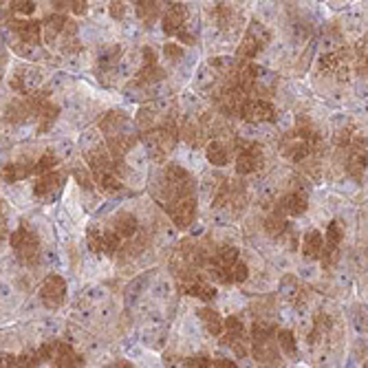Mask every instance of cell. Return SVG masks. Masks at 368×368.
<instances>
[{"mask_svg": "<svg viewBox=\"0 0 368 368\" xmlns=\"http://www.w3.org/2000/svg\"><path fill=\"white\" fill-rule=\"evenodd\" d=\"M93 177V183H95V188L99 192H104L108 196H115L121 192V188H124V183H121V177L113 174V172H91Z\"/></svg>", "mask_w": 368, "mask_h": 368, "instance_id": "cell-20", "label": "cell"}, {"mask_svg": "<svg viewBox=\"0 0 368 368\" xmlns=\"http://www.w3.org/2000/svg\"><path fill=\"white\" fill-rule=\"evenodd\" d=\"M144 141L150 148V155L157 159V161H163L168 157V152L174 150L177 141H179V128L174 121L168 117L159 128H150L144 133Z\"/></svg>", "mask_w": 368, "mask_h": 368, "instance_id": "cell-3", "label": "cell"}, {"mask_svg": "<svg viewBox=\"0 0 368 368\" xmlns=\"http://www.w3.org/2000/svg\"><path fill=\"white\" fill-rule=\"evenodd\" d=\"M269 40H272L269 29L262 23H258V20H252L247 31H245V35L240 40V45H238L236 57L238 60H254L264 47L269 45Z\"/></svg>", "mask_w": 368, "mask_h": 368, "instance_id": "cell-6", "label": "cell"}, {"mask_svg": "<svg viewBox=\"0 0 368 368\" xmlns=\"http://www.w3.org/2000/svg\"><path fill=\"white\" fill-rule=\"evenodd\" d=\"M87 242H89L91 252H95V254H104V232H99L97 228H91V230L87 232Z\"/></svg>", "mask_w": 368, "mask_h": 368, "instance_id": "cell-35", "label": "cell"}, {"mask_svg": "<svg viewBox=\"0 0 368 368\" xmlns=\"http://www.w3.org/2000/svg\"><path fill=\"white\" fill-rule=\"evenodd\" d=\"M38 79H40V75H38L35 69H31V67H23V69H18V71L11 75L9 87H11L16 93H20V95H29V93L35 91Z\"/></svg>", "mask_w": 368, "mask_h": 368, "instance_id": "cell-16", "label": "cell"}, {"mask_svg": "<svg viewBox=\"0 0 368 368\" xmlns=\"http://www.w3.org/2000/svg\"><path fill=\"white\" fill-rule=\"evenodd\" d=\"M318 133L311 128V126H300L291 133H287L280 141V155L287 159V161H294V163H300L304 159H309L313 148L318 146Z\"/></svg>", "mask_w": 368, "mask_h": 368, "instance_id": "cell-1", "label": "cell"}, {"mask_svg": "<svg viewBox=\"0 0 368 368\" xmlns=\"http://www.w3.org/2000/svg\"><path fill=\"white\" fill-rule=\"evenodd\" d=\"M119 55H121V49H119V47H108V49H104V51L99 53V57H97V69H99V71H108V69H113V67L117 65Z\"/></svg>", "mask_w": 368, "mask_h": 368, "instance_id": "cell-32", "label": "cell"}, {"mask_svg": "<svg viewBox=\"0 0 368 368\" xmlns=\"http://www.w3.org/2000/svg\"><path fill=\"white\" fill-rule=\"evenodd\" d=\"M0 366H18V357L9 353H0Z\"/></svg>", "mask_w": 368, "mask_h": 368, "instance_id": "cell-43", "label": "cell"}, {"mask_svg": "<svg viewBox=\"0 0 368 368\" xmlns=\"http://www.w3.org/2000/svg\"><path fill=\"white\" fill-rule=\"evenodd\" d=\"M206 157H208V161L212 163V166H216V168H223V166H228L230 163V148L223 144V141H218V139H212L210 144L206 146Z\"/></svg>", "mask_w": 368, "mask_h": 368, "instance_id": "cell-23", "label": "cell"}, {"mask_svg": "<svg viewBox=\"0 0 368 368\" xmlns=\"http://www.w3.org/2000/svg\"><path fill=\"white\" fill-rule=\"evenodd\" d=\"M276 210H280L284 216H294V218H298V216H302L306 210H309V203H306V199H304L302 194L291 192V194H284V196L278 201V208H276Z\"/></svg>", "mask_w": 368, "mask_h": 368, "instance_id": "cell-19", "label": "cell"}, {"mask_svg": "<svg viewBox=\"0 0 368 368\" xmlns=\"http://www.w3.org/2000/svg\"><path fill=\"white\" fill-rule=\"evenodd\" d=\"M69 7L75 16H84L89 11V0H69Z\"/></svg>", "mask_w": 368, "mask_h": 368, "instance_id": "cell-41", "label": "cell"}, {"mask_svg": "<svg viewBox=\"0 0 368 368\" xmlns=\"http://www.w3.org/2000/svg\"><path fill=\"white\" fill-rule=\"evenodd\" d=\"M186 366H190V368H212V359H208V357H188L186 359Z\"/></svg>", "mask_w": 368, "mask_h": 368, "instance_id": "cell-42", "label": "cell"}, {"mask_svg": "<svg viewBox=\"0 0 368 368\" xmlns=\"http://www.w3.org/2000/svg\"><path fill=\"white\" fill-rule=\"evenodd\" d=\"M73 177H75V181H77L84 190H93V188H95L93 177H91V170H87V168H73Z\"/></svg>", "mask_w": 368, "mask_h": 368, "instance_id": "cell-37", "label": "cell"}, {"mask_svg": "<svg viewBox=\"0 0 368 368\" xmlns=\"http://www.w3.org/2000/svg\"><path fill=\"white\" fill-rule=\"evenodd\" d=\"M31 166L33 163H27V161H11L0 170V174H3L5 183H18V181H23L31 174Z\"/></svg>", "mask_w": 368, "mask_h": 368, "instance_id": "cell-24", "label": "cell"}, {"mask_svg": "<svg viewBox=\"0 0 368 368\" xmlns=\"http://www.w3.org/2000/svg\"><path fill=\"white\" fill-rule=\"evenodd\" d=\"M276 342H278V349H280L284 355L294 357V355L298 353L294 331H289V329H280V331H276Z\"/></svg>", "mask_w": 368, "mask_h": 368, "instance_id": "cell-29", "label": "cell"}, {"mask_svg": "<svg viewBox=\"0 0 368 368\" xmlns=\"http://www.w3.org/2000/svg\"><path fill=\"white\" fill-rule=\"evenodd\" d=\"M188 20V7L183 3H170L168 9L161 16V27L166 35H177L183 27H186Z\"/></svg>", "mask_w": 368, "mask_h": 368, "instance_id": "cell-14", "label": "cell"}, {"mask_svg": "<svg viewBox=\"0 0 368 368\" xmlns=\"http://www.w3.org/2000/svg\"><path fill=\"white\" fill-rule=\"evenodd\" d=\"M111 16L115 18V20H124L126 18V0H113V3H111Z\"/></svg>", "mask_w": 368, "mask_h": 368, "instance_id": "cell-40", "label": "cell"}, {"mask_svg": "<svg viewBox=\"0 0 368 368\" xmlns=\"http://www.w3.org/2000/svg\"><path fill=\"white\" fill-rule=\"evenodd\" d=\"M38 353L43 364L60 366V368H73V366H84V357L73 351V346L65 342H47L38 346Z\"/></svg>", "mask_w": 368, "mask_h": 368, "instance_id": "cell-4", "label": "cell"}, {"mask_svg": "<svg viewBox=\"0 0 368 368\" xmlns=\"http://www.w3.org/2000/svg\"><path fill=\"white\" fill-rule=\"evenodd\" d=\"M121 242H124V238H121L115 230L104 232V254L115 256L119 252V247H121Z\"/></svg>", "mask_w": 368, "mask_h": 368, "instance_id": "cell-34", "label": "cell"}, {"mask_svg": "<svg viewBox=\"0 0 368 368\" xmlns=\"http://www.w3.org/2000/svg\"><path fill=\"white\" fill-rule=\"evenodd\" d=\"M60 40H62V51H79V40H77V27L71 23V20H67V25L62 29V33H60Z\"/></svg>", "mask_w": 368, "mask_h": 368, "instance_id": "cell-30", "label": "cell"}, {"mask_svg": "<svg viewBox=\"0 0 368 368\" xmlns=\"http://www.w3.org/2000/svg\"><path fill=\"white\" fill-rule=\"evenodd\" d=\"M3 206H5V203L0 201V216H3V212H5V208H3Z\"/></svg>", "mask_w": 368, "mask_h": 368, "instance_id": "cell-45", "label": "cell"}, {"mask_svg": "<svg viewBox=\"0 0 368 368\" xmlns=\"http://www.w3.org/2000/svg\"><path fill=\"white\" fill-rule=\"evenodd\" d=\"M240 117L252 124H267V121L276 119V108L269 99H247L240 111Z\"/></svg>", "mask_w": 368, "mask_h": 368, "instance_id": "cell-12", "label": "cell"}, {"mask_svg": "<svg viewBox=\"0 0 368 368\" xmlns=\"http://www.w3.org/2000/svg\"><path fill=\"white\" fill-rule=\"evenodd\" d=\"M67 16L62 11H57V13H51L45 18V23H43V40L47 45L55 43V40L60 38V33H62L65 25H67Z\"/></svg>", "mask_w": 368, "mask_h": 368, "instance_id": "cell-21", "label": "cell"}, {"mask_svg": "<svg viewBox=\"0 0 368 368\" xmlns=\"http://www.w3.org/2000/svg\"><path fill=\"white\" fill-rule=\"evenodd\" d=\"M51 3L57 11H67V7H69V0H51Z\"/></svg>", "mask_w": 368, "mask_h": 368, "instance_id": "cell-44", "label": "cell"}, {"mask_svg": "<svg viewBox=\"0 0 368 368\" xmlns=\"http://www.w3.org/2000/svg\"><path fill=\"white\" fill-rule=\"evenodd\" d=\"M146 282H148V274H144V276H141L139 280H137V284L133 282L130 284V287H128V291H126V304H133V300H137L139 298V289L141 287H146Z\"/></svg>", "mask_w": 368, "mask_h": 368, "instance_id": "cell-38", "label": "cell"}, {"mask_svg": "<svg viewBox=\"0 0 368 368\" xmlns=\"http://www.w3.org/2000/svg\"><path fill=\"white\" fill-rule=\"evenodd\" d=\"M57 117H60V106L57 104H53V101L47 97L43 104L38 106V111H35V130H38V135H45L47 130H51L53 128V124L57 121Z\"/></svg>", "mask_w": 368, "mask_h": 368, "instance_id": "cell-15", "label": "cell"}, {"mask_svg": "<svg viewBox=\"0 0 368 368\" xmlns=\"http://www.w3.org/2000/svg\"><path fill=\"white\" fill-rule=\"evenodd\" d=\"M135 11H137V18L141 20L144 25H152L155 20L159 18V0H137V5H135Z\"/></svg>", "mask_w": 368, "mask_h": 368, "instance_id": "cell-26", "label": "cell"}, {"mask_svg": "<svg viewBox=\"0 0 368 368\" xmlns=\"http://www.w3.org/2000/svg\"><path fill=\"white\" fill-rule=\"evenodd\" d=\"M137 135L126 130V133H119V135H113V137H106V148L113 157H119V159H124V155L135 148L137 144Z\"/></svg>", "mask_w": 368, "mask_h": 368, "instance_id": "cell-18", "label": "cell"}, {"mask_svg": "<svg viewBox=\"0 0 368 368\" xmlns=\"http://www.w3.org/2000/svg\"><path fill=\"white\" fill-rule=\"evenodd\" d=\"M247 276H250V267H247V262L238 258V260L234 262L232 272H230V280H232V284H240V282H245V280H247Z\"/></svg>", "mask_w": 368, "mask_h": 368, "instance_id": "cell-36", "label": "cell"}, {"mask_svg": "<svg viewBox=\"0 0 368 368\" xmlns=\"http://www.w3.org/2000/svg\"><path fill=\"white\" fill-rule=\"evenodd\" d=\"M264 152L262 146L254 144V141H238V152H236V170L238 174H252L262 168Z\"/></svg>", "mask_w": 368, "mask_h": 368, "instance_id": "cell-8", "label": "cell"}, {"mask_svg": "<svg viewBox=\"0 0 368 368\" xmlns=\"http://www.w3.org/2000/svg\"><path fill=\"white\" fill-rule=\"evenodd\" d=\"M331 331V318L329 316H324V313H320V316H316V322H313V331L309 333V344H316L322 335H326Z\"/></svg>", "mask_w": 368, "mask_h": 368, "instance_id": "cell-31", "label": "cell"}, {"mask_svg": "<svg viewBox=\"0 0 368 368\" xmlns=\"http://www.w3.org/2000/svg\"><path fill=\"white\" fill-rule=\"evenodd\" d=\"M7 25L13 33H18V38L23 40L25 47H40L43 45V25L38 20H29V18H9Z\"/></svg>", "mask_w": 368, "mask_h": 368, "instance_id": "cell-10", "label": "cell"}, {"mask_svg": "<svg viewBox=\"0 0 368 368\" xmlns=\"http://www.w3.org/2000/svg\"><path fill=\"white\" fill-rule=\"evenodd\" d=\"M163 208H166L168 216L172 218V223L179 230H188L196 221V196L194 194H181V196L163 201Z\"/></svg>", "mask_w": 368, "mask_h": 368, "instance_id": "cell-7", "label": "cell"}, {"mask_svg": "<svg viewBox=\"0 0 368 368\" xmlns=\"http://www.w3.org/2000/svg\"><path fill=\"white\" fill-rule=\"evenodd\" d=\"M163 55H166L170 62H177V60L183 57V47L177 45V43H168L166 47H163Z\"/></svg>", "mask_w": 368, "mask_h": 368, "instance_id": "cell-39", "label": "cell"}, {"mask_svg": "<svg viewBox=\"0 0 368 368\" xmlns=\"http://www.w3.org/2000/svg\"><path fill=\"white\" fill-rule=\"evenodd\" d=\"M9 245H11L18 262L25 264V267H38L40 260H43V252H40V238L25 223L18 225V228L11 232Z\"/></svg>", "mask_w": 368, "mask_h": 368, "instance_id": "cell-2", "label": "cell"}, {"mask_svg": "<svg viewBox=\"0 0 368 368\" xmlns=\"http://www.w3.org/2000/svg\"><path fill=\"white\" fill-rule=\"evenodd\" d=\"M218 338H221V344L230 346V349L238 357H247L250 355V344H252L250 331L245 329V324L236 316L225 318V322H223V333Z\"/></svg>", "mask_w": 368, "mask_h": 368, "instance_id": "cell-5", "label": "cell"}, {"mask_svg": "<svg viewBox=\"0 0 368 368\" xmlns=\"http://www.w3.org/2000/svg\"><path fill=\"white\" fill-rule=\"evenodd\" d=\"M65 181H67V174L55 170V168L49 170V172L38 174V179L33 183V194L40 196V199H51L53 194L60 192V188H62Z\"/></svg>", "mask_w": 368, "mask_h": 368, "instance_id": "cell-13", "label": "cell"}, {"mask_svg": "<svg viewBox=\"0 0 368 368\" xmlns=\"http://www.w3.org/2000/svg\"><path fill=\"white\" fill-rule=\"evenodd\" d=\"M57 163H60L57 155H53V152H45V155L40 157V159L33 163V166H31V174H43V172H49V170L57 168Z\"/></svg>", "mask_w": 368, "mask_h": 368, "instance_id": "cell-33", "label": "cell"}, {"mask_svg": "<svg viewBox=\"0 0 368 368\" xmlns=\"http://www.w3.org/2000/svg\"><path fill=\"white\" fill-rule=\"evenodd\" d=\"M128 126H130V119H128L126 113H121V111H108L104 117L99 119V130L104 133L106 137L126 133Z\"/></svg>", "mask_w": 368, "mask_h": 368, "instance_id": "cell-17", "label": "cell"}, {"mask_svg": "<svg viewBox=\"0 0 368 368\" xmlns=\"http://www.w3.org/2000/svg\"><path fill=\"white\" fill-rule=\"evenodd\" d=\"M40 300L47 309H60L67 302V282L62 276H47L40 284Z\"/></svg>", "mask_w": 368, "mask_h": 368, "instance_id": "cell-9", "label": "cell"}, {"mask_svg": "<svg viewBox=\"0 0 368 368\" xmlns=\"http://www.w3.org/2000/svg\"><path fill=\"white\" fill-rule=\"evenodd\" d=\"M322 247H324V236H322L318 230H309V232L304 234V240H302V256H304L306 260H320Z\"/></svg>", "mask_w": 368, "mask_h": 368, "instance_id": "cell-22", "label": "cell"}, {"mask_svg": "<svg viewBox=\"0 0 368 368\" xmlns=\"http://www.w3.org/2000/svg\"><path fill=\"white\" fill-rule=\"evenodd\" d=\"M113 230H115L121 238H124V240H128V238H133V236L137 234L139 223H137V218H135L133 214L121 212V214H117V218H115Z\"/></svg>", "mask_w": 368, "mask_h": 368, "instance_id": "cell-25", "label": "cell"}, {"mask_svg": "<svg viewBox=\"0 0 368 368\" xmlns=\"http://www.w3.org/2000/svg\"><path fill=\"white\" fill-rule=\"evenodd\" d=\"M287 228H289L287 216H284L280 210H274V214L264 218V232H267L272 238H280L284 232H287Z\"/></svg>", "mask_w": 368, "mask_h": 368, "instance_id": "cell-28", "label": "cell"}, {"mask_svg": "<svg viewBox=\"0 0 368 368\" xmlns=\"http://www.w3.org/2000/svg\"><path fill=\"white\" fill-rule=\"evenodd\" d=\"M163 77H166V71L157 65V53L152 51V47H144V67H141L139 73L135 75L133 84L135 87H150V84L161 82Z\"/></svg>", "mask_w": 368, "mask_h": 368, "instance_id": "cell-11", "label": "cell"}, {"mask_svg": "<svg viewBox=\"0 0 368 368\" xmlns=\"http://www.w3.org/2000/svg\"><path fill=\"white\" fill-rule=\"evenodd\" d=\"M199 318H201L203 324H206V329H208L210 335L218 338L223 333V318H221L218 311L212 309V306H203V309L199 311Z\"/></svg>", "mask_w": 368, "mask_h": 368, "instance_id": "cell-27", "label": "cell"}]
</instances>
